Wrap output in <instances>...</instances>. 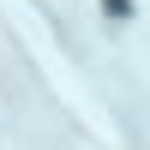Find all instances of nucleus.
<instances>
[{"label": "nucleus", "mask_w": 150, "mask_h": 150, "mask_svg": "<svg viewBox=\"0 0 150 150\" xmlns=\"http://www.w3.org/2000/svg\"><path fill=\"white\" fill-rule=\"evenodd\" d=\"M108 12H114V18H132V0H102Z\"/></svg>", "instance_id": "nucleus-1"}]
</instances>
